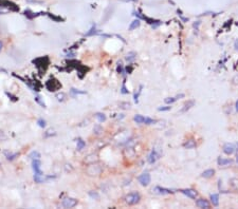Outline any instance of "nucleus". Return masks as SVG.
Segmentation results:
<instances>
[{
    "mask_svg": "<svg viewBox=\"0 0 238 209\" xmlns=\"http://www.w3.org/2000/svg\"><path fill=\"white\" fill-rule=\"evenodd\" d=\"M140 194L138 192H131V193H128L126 197H125V202L127 203L128 205H136L140 202Z\"/></svg>",
    "mask_w": 238,
    "mask_h": 209,
    "instance_id": "obj_1",
    "label": "nucleus"
},
{
    "mask_svg": "<svg viewBox=\"0 0 238 209\" xmlns=\"http://www.w3.org/2000/svg\"><path fill=\"white\" fill-rule=\"evenodd\" d=\"M40 160H32V168L34 170V173L35 174H38V175H44L42 171L40 170Z\"/></svg>",
    "mask_w": 238,
    "mask_h": 209,
    "instance_id": "obj_5",
    "label": "nucleus"
},
{
    "mask_svg": "<svg viewBox=\"0 0 238 209\" xmlns=\"http://www.w3.org/2000/svg\"><path fill=\"white\" fill-rule=\"evenodd\" d=\"M235 145L234 144H230V143H228V144H226L223 146V152L226 154H228V155H230V154H232V153H234V151H235Z\"/></svg>",
    "mask_w": 238,
    "mask_h": 209,
    "instance_id": "obj_6",
    "label": "nucleus"
},
{
    "mask_svg": "<svg viewBox=\"0 0 238 209\" xmlns=\"http://www.w3.org/2000/svg\"><path fill=\"white\" fill-rule=\"evenodd\" d=\"M35 100H36L39 104H40L41 107H44V108L46 107V104H45L44 101H41V100H40V97H39V96H36V97H35Z\"/></svg>",
    "mask_w": 238,
    "mask_h": 209,
    "instance_id": "obj_26",
    "label": "nucleus"
},
{
    "mask_svg": "<svg viewBox=\"0 0 238 209\" xmlns=\"http://www.w3.org/2000/svg\"><path fill=\"white\" fill-rule=\"evenodd\" d=\"M229 164H232V160H224V159H221V157H219L218 159V165L219 166H226V165H229Z\"/></svg>",
    "mask_w": 238,
    "mask_h": 209,
    "instance_id": "obj_15",
    "label": "nucleus"
},
{
    "mask_svg": "<svg viewBox=\"0 0 238 209\" xmlns=\"http://www.w3.org/2000/svg\"><path fill=\"white\" fill-rule=\"evenodd\" d=\"M136 56H137V54H136L135 52H130L128 53L127 56H126V60L127 61H132L136 59Z\"/></svg>",
    "mask_w": 238,
    "mask_h": 209,
    "instance_id": "obj_20",
    "label": "nucleus"
},
{
    "mask_svg": "<svg viewBox=\"0 0 238 209\" xmlns=\"http://www.w3.org/2000/svg\"><path fill=\"white\" fill-rule=\"evenodd\" d=\"M155 190H156L157 192H159V193H162V194H166V193H173V190L172 189H167V188H162V187H156L155 188Z\"/></svg>",
    "mask_w": 238,
    "mask_h": 209,
    "instance_id": "obj_10",
    "label": "nucleus"
},
{
    "mask_svg": "<svg viewBox=\"0 0 238 209\" xmlns=\"http://www.w3.org/2000/svg\"><path fill=\"white\" fill-rule=\"evenodd\" d=\"M170 109H172V107H160V108H158L159 111H168Z\"/></svg>",
    "mask_w": 238,
    "mask_h": 209,
    "instance_id": "obj_27",
    "label": "nucleus"
},
{
    "mask_svg": "<svg viewBox=\"0 0 238 209\" xmlns=\"http://www.w3.org/2000/svg\"><path fill=\"white\" fill-rule=\"evenodd\" d=\"M214 173H215V170H214V169H207V170L203 171L201 175H202V178L210 179V178H212V176L214 175Z\"/></svg>",
    "mask_w": 238,
    "mask_h": 209,
    "instance_id": "obj_12",
    "label": "nucleus"
},
{
    "mask_svg": "<svg viewBox=\"0 0 238 209\" xmlns=\"http://www.w3.org/2000/svg\"><path fill=\"white\" fill-rule=\"evenodd\" d=\"M125 90H126V89H125V87L123 86V88H122V93H124V94H125V93H127V91H125Z\"/></svg>",
    "mask_w": 238,
    "mask_h": 209,
    "instance_id": "obj_29",
    "label": "nucleus"
},
{
    "mask_svg": "<svg viewBox=\"0 0 238 209\" xmlns=\"http://www.w3.org/2000/svg\"><path fill=\"white\" fill-rule=\"evenodd\" d=\"M181 192H182L183 194L188 195V197H191V199H196V197H197V192L193 189H183V190H181Z\"/></svg>",
    "mask_w": 238,
    "mask_h": 209,
    "instance_id": "obj_7",
    "label": "nucleus"
},
{
    "mask_svg": "<svg viewBox=\"0 0 238 209\" xmlns=\"http://www.w3.org/2000/svg\"><path fill=\"white\" fill-rule=\"evenodd\" d=\"M76 204H77V201L75 199H72V197H66V199H64L63 202H61V205L65 208H72Z\"/></svg>",
    "mask_w": 238,
    "mask_h": 209,
    "instance_id": "obj_4",
    "label": "nucleus"
},
{
    "mask_svg": "<svg viewBox=\"0 0 238 209\" xmlns=\"http://www.w3.org/2000/svg\"><path fill=\"white\" fill-rule=\"evenodd\" d=\"M139 183H140L142 186H148L150 184V181H151V178H150V174L149 173H143L139 176L138 179Z\"/></svg>",
    "mask_w": 238,
    "mask_h": 209,
    "instance_id": "obj_3",
    "label": "nucleus"
},
{
    "mask_svg": "<svg viewBox=\"0 0 238 209\" xmlns=\"http://www.w3.org/2000/svg\"><path fill=\"white\" fill-rule=\"evenodd\" d=\"M211 202H212L213 206H218L219 205V195L216 193L211 194Z\"/></svg>",
    "mask_w": 238,
    "mask_h": 209,
    "instance_id": "obj_14",
    "label": "nucleus"
},
{
    "mask_svg": "<svg viewBox=\"0 0 238 209\" xmlns=\"http://www.w3.org/2000/svg\"><path fill=\"white\" fill-rule=\"evenodd\" d=\"M236 111L238 112V100H237V103H236Z\"/></svg>",
    "mask_w": 238,
    "mask_h": 209,
    "instance_id": "obj_32",
    "label": "nucleus"
},
{
    "mask_svg": "<svg viewBox=\"0 0 238 209\" xmlns=\"http://www.w3.org/2000/svg\"><path fill=\"white\" fill-rule=\"evenodd\" d=\"M196 205L199 208H208V207H210V203H208L207 201L204 200V199L198 200L197 202H196Z\"/></svg>",
    "mask_w": 238,
    "mask_h": 209,
    "instance_id": "obj_8",
    "label": "nucleus"
},
{
    "mask_svg": "<svg viewBox=\"0 0 238 209\" xmlns=\"http://www.w3.org/2000/svg\"><path fill=\"white\" fill-rule=\"evenodd\" d=\"M184 147L188 149H193L196 147V143H195L194 141H192V139H189V141H188L185 144H184Z\"/></svg>",
    "mask_w": 238,
    "mask_h": 209,
    "instance_id": "obj_16",
    "label": "nucleus"
},
{
    "mask_svg": "<svg viewBox=\"0 0 238 209\" xmlns=\"http://www.w3.org/2000/svg\"><path fill=\"white\" fill-rule=\"evenodd\" d=\"M117 72H120V73H121V72H122V67H121V66L117 67Z\"/></svg>",
    "mask_w": 238,
    "mask_h": 209,
    "instance_id": "obj_31",
    "label": "nucleus"
},
{
    "mask_svg": "<svg viewBox=\"0 0 238 209\" xmlns=\"http://www.w3.org/2000/svg\"><path fill=\"white\" fill-rule=\"evenodd\" d=\"M155 123H156V120L148 118V117H145V120H144V124L146 125H151V124H155Z\"/></svg>",
    "mask_w": 238,
    "mask_h": 209,
    "instance_id": "obj_24",
    "label": "nucleus"
},
{
    "mask_svg": "<svg viewBox=\"0 0 238 209\" xmlns=\"http://www.w3.org/2000/svg\"><path fill=\"white\" fill-rule=\"evenodd\" d=\"M194 104H195V101H194V100H189V101H188V103L184 104V107L182 108V110H181V113H184V112H186L188 110L191 109L192 107H194Z\"/></svg>",
    "mask_w": 238,
    "mask_h": 209,
    "instance_id": "obj_13",
    "label": "nucleus"
},
{
    "mask_svg": "<svg viewBox=\"0 0 238 209\" xmlns=\"http://www.w3.org/2000/svg\"><path fill=\"white\" fill-rule=\"evenodd\" d=\"M181 97H184V94H179L177 96H175V97H167V98H165V103H166V104H173V103H175V101H177L179 98H181Z\"/></svg>",
    "mask_w": 238,
    "mask_h": 209,
    "instance_id": "obj_11",
    "label": "nucleus"
},
{
    "mask_svg": "<svg viewBox=\"0 0 238 209\" xmlns=\"http://www.w3.org/2000/svg\"><path fill=\"white\" fill-rule=\"evenodd\" d=\"M34 179H35L36 183H42V182L45 181L42 175H38V174H35V173H34Z\"/></svg>",
    "mask_w": 238,
    "mask_h": 209,
    "instance_id": "obj_22",
    "label": "nucleus"
},
{
    "mask_svg": "<svg viewBox=\"0 0 238 209\" xmlns=\"http://www.w3.org/2000/svg\"><path fill=\"white\" fill-rule=\"evenodd\" d=\"M139 26H140V20H133L131 22V25L129 26V30L132 31V30H135V29L139 28Z\"/></svg>",
    "mask_w": 238,
    "mask_h": 209,
    "instance_id": "obj_18",
    "label": "nucleus"
},
{
    "mask_svg": "<svg viewBox=\"0 0 238 209\" xmlns=\"http://www.w3.org/2000/svg\"><path fill=\"white\" fill-rule=\"evenodd\" d=\"M85 146H86V144H85V142L82 138L77 139V150H83L85 148Z\"/></svg>",
    "mask_w": 238,
    "mask_h": 209,
    "instance_id": "obj_19",
    "label": "nucleus"
},
{
    "mask_svg": "<svg viewBox=\"0 0 238 209\" xmlns=\"http://www.w3.org/2000/svg\"><path fill=\"white\" fill-rule=\"evenodd\" d=\"M37 124H38V126L39 127H41V128H45L46 127V122H45L44 119H38V122H37Z\"/></svg>",
    "mask_w": 238,
    "mask_h": 209,
    "instance_id": "obj_25",
    "label": "nucleus"
},
{
    "mask_svg": "<svg viewBox=\"0 0 238 209\" xmlns=\"http://www.w3.org/2000/svg\"><path fill=\"white\" fill-rule=\"evenodd\" d=\"M236 157H237V162H238V148H237V153H236Z\"/></svg>",
    "mask_w": 238,
    "mask_h": 209,
    "instance_id": "obj_33",
    "label": "nucleus"
},
{
    "mask_svg": "<svg viewBox=\"0 0 238 209\" xmlns=\"http://www.w3.org/2000/svg\"><path fill=\"white\" fill-rule=\"evenodd\" d=\"M93 33H95V26H93L91 30H90V32H88V33L86 34V36H90V35H92Z\"/></svg>",
    "mask_w": 238,
    "mask_h": 209,
    "instance_id": "obj_28",
    "label": "nucleus"
},
{
    "mask_svg": "<svg viewBox=\"0 0 238 209\" xmlns=\"http://www.w3.org/2000/svg\"><path fill=\"white\" fill-rule=\"evenodd\" d=\"M46 86H47L48 90L51 91V92H55V91H57V90L61 87L60 82L58 81V80L54 79V78L48 80V82H47Z\"/></svg>",
    "mask_w": 238,
    "mask_h": 209,
    "instance_id": "obj_2",
    "label": "nucleus"
},
{
    "mask_svg": "<svg viewBox=\"0 0 238 209\" xmlns=\"http://www.w3.org/2000/svg\"><path fill=\"white\" fill-rule=\"evenodd\" d=\"M235 48H236V50H238V39L235 41Z\"/></svg>",
    "mask_w": 238,
    "mask_h": 209,
    "instance_id": "obj_30",
    "label": "nucleus"
},
{
    "mask_svg": "<svg viewBox=\"0 0 238 209\" xmlns=\"http://www.w3.org/2000/svg\"><path fill=\"white\" fill-rule=\"evenodd\" d=\"M30 157L32 160H38L39 157H40V154H39V152H37V151H33L30 154Z\"/></svg>",
    "mask_w": 238,
    "mask_h": 209,
    "instance_id": "obj_23",
    "label": "nucleus"
},
{
    "mask_svg": "<svg viewBox=\"0 0 238 209\" xmlns=\"http://www.w3.org/2000/svg\"><path fill=\"white\" fill-rule=\"evenodd\" d=\"M135 122L137 123V124H144V120H145V117L144 116H142V115H140V114H138V115H136L135 116Z\"/></svg>",
    "mask_w": 238,
    "mask_h": 209,
    "instance_id": "obj_17",
    "label": "nucleus"
},
{
    "mask_svg": "<svg viewBox=\"0 0 238 209\" xmlns=\"http://www.w3.org/2000/svg\"><path fill=\"white\" fill-rule=\"evenodd\" d=\"M158 159H159V154L154 150V151H151V153L149 154V156H148V163L149 164H154V163H156V160Z\"/></svg>",
    "mask_w": 238,
    "mask_h": 209,
    "instance_id": "obj_9",
    "label": "nucleus"
},
{
    "mask_svg": "<svg viewBox=\"0 0 238 209\" xmlns=\"http://www.w3.org/2000/svg\"><path fill=\"white\" fill-rule=\"evenodd\" d=\"M95 117L98 118V122H101V123H103V122H105V120H106L105 114H103V113H98V114L95 115Z\"/></svg>",
    "mask_w": 238,
    "mask_h": 209,
    "instance_id": "obj_21",
    "label": "nucleus"
},
{
    "mask_svg": "<svg viewBox=\"0 0 238 209\" xmlns=\"http://www.w3.org/2000/svg\"><path fill=\"white\" fill-rule=\"evenodd\" d=\"M1 48H2V42L0 41V50H1Z\"/></svg>",
    "mask_w": 238,
    "mask_h": 209,
    "instance_id": "obj_34",
    "label": "nucleus"
}]
</instances>
